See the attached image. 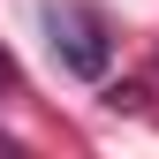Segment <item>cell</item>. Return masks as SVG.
I'll list each match as a JSON object with an SVG mask.
<instances>
[{"label": "cell", "instance_id": "cell-2", "mask_svg": "<svg viewBox=\"0 0 159 159\" xmlns=\"http://www.w3.org/2000/svg\"><path fill=\"white\" fill-rule=\"evenodd\" d=\"M0 91H15V61H8V46H0Z\"/></svg>", "mask_w": 159, "mask_h": 159}, {"label": "cell", "instance_id": "cell-1", "mask_svg": "<svg viewBox=\"0 0 159 159\" xmlns=\"http://www.w3.org/2000/svg\"><path fill=\"white\" fill-rule=\"evenodd\" d=\"M46 38L68 76H106V61H114V30L91 0H46Z\"/></svg>", "mask_w": 159, "mask_h": 159}]
</instances>
